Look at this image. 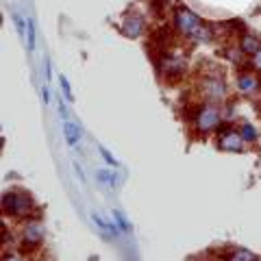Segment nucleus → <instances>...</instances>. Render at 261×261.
I'll return each mask as SVG.
<instances>
[{
	"instance_id": "obj_6",
	"label": "nucleus",
	"mask_w": 261,
	"mask_h": 261,
	"mask_svg": "<svg viewBox=\"0 0 261 261\" xmlns=\"http://www.w3.org/2000/svg\"><path fill=\"white\" fill-rule=\"evenodd\" d=\"M144 27H146V22H144L142 15H137V13H128L120 24V29L126 37H140L144 33Z\"/></svg>"
},
{
	"instance_id": "obj_23",
	"label": "nucleus",
	"mask_w": 261,
	"mask_h": 261,
	"mask_svg": "<svg viewBox=\"0 0 261 261\" xmlns=\"http://www.w3.org/2000/svg\"><path fill=\"white\" fill-rule=\"evenodd\" d=\"M7 261H22V259H18V257H9V259H7Z\"/></svg>"
},
{
	"instance_id": "obj_21",
	"label": "nucleus",
	"mask_w": 261,
	"mask_h": 261,
	"mask_svg": "<svg viewBox=\"0 0 261 261\" xmlns=\"http://www.w3.org/2000/svg\"><path fill=\"white\" fill-rule=\"evenodd\" d=\"M42 100L44 102L50 100V92H48V87H42Z\"/></svg>"
},
{
	"instance_id": "obj_19",
	"label": "nucleus",
	"mask_w": 261,
	"mask_h": 261,
	"mask_svg": "<svg viewBox=\"0 0 261 261\" xmlns=\"http://www.w3.org/2000/svg\"><path fill=\"white\" fill-rule=\"evenodd\" d=\"M250 65H252L255 70H259V72H261V50L250 57Z\"/></svg>"
},
{
	"instance_id": "obj_12",
	"label": "nucleus",
	"mask_w": 261,
	"mask_h": 261,
	"mask_svg": "<svg viewBox=\"0 0 261 261\" xmlns=\"http://www.w3.org/2000/svg\"><path fill=\"white\" fill-rule=\"evenodd\" d=\"M27 48L35 50V24H33V18H27Z\"/></svg>"
},
{
	"instance_id": "obj_7",
	"label": "nucleus",
	"mask_w": 261,
	"mask_h": 261,
	"mask_svg": "<svg viewBox=\"0 0 261 261\" xmlns=\"http://www.w3.org/2000/svg\"><path fill=\"white\" fill-rule=\"evenodd\" d=\"M218 144H220V148H224V150H242L244 140H242L240 130L235 133V130H231V128H222V130H220Z\"/></svg>"
},
{
	"instance_id": "obj_1",
	"label": "nucleus",
	"mask_w": 261,
	"mask_h": 261,
	"mask_svg": "<svg viewBox=\"0 0 261 261\" xmlns=\"http://www.w3.org/2000/svg\"><path fill=\"white\" fill-rule=\"evenodd\" d=\"M220 122H222V113H220V109L214 102L202 105V107L196 111V118H194V124H196L198 133H211V130H216L220 126Z\"/></svg>"
},
{
	"instance_id": "obj_5",
	"label": "nucleus",
	"mask_w": 261,
	"mask_h": 261,
	"mask_svg": "<svg viewBox=\"0 0 261 261\" xmlns=\"http://www.w3.org/2000/svg\"><path fill=\"white\" fill-rule=\"evenodd\" d=\"M159 68H161L163 76L170 79V81H174V79H178L185 72V59H183V57H176V55H166V57H161Z\"/></svg>"
},
{
	"instance_id": "obj_2",
	"label": "nucleus",
	"mask_w": 261,
	"mask_h": 261,
	"mask_svg": "<svg viewBox=\"0 0 261 261\" xmlns=\"http://www.w3.org/2000/svg\"><path fill=\"white\" fill-rule=\"evenodd\" d=\"M174 27H176V31L181 33V35L192 37L194 33L202 27V22H200V18L192 9H187V7H176V11H174Z\"/></svg>"
},
{
	"instance_id": "obj_8",
	"label": "nucleus",
	"mask_w": 261,
	"mask_h": 261,
	"mask_svg": "<svg viewBox=\"0 0 261 261\" xmlns=\"http://www.w3.org/2000/svg\"><path fill=\"white\" fill-rule=\"evenodd\" d=\"M238 87L244 94H252L259 89V79L255 74H250V72H244V74L238 76Z\"/></svg>"
},
{
	"instance_id": "obj_18",
	"label": "nucleus",
	"mask_w": 261,
	"mask_h": 261,
	"mask_svg": "<svg viewBox=\"0 0 261 261\" xmlns=\"http://www.w3.org/2000/svg\"><path fill=\"white\" fill-rule=\"evenodd\" d=\"M113 216H116V220H118V224H120V228H122V231H124V233H128V231H130V224L126 222V218L122 216L120 211H116V214H113Z\"/></svg>"
},
{
	"instance_id": "obj_13",
	"label": "nucleus",
	"mask_w": 261,
	"mask_h": 261,
	"mask_svg": "<svg viewBox=\"0 0 261 261\" xmlns=\"http://www.w3.org/2000/svg\"><path fill=\"white\" fill-rule=\"evenodd\" d=\"M228 261H257V255H252L248 250H233L228 255Z\"/></svg>"
},
{
	"instance_id": "obj_22",
	"label": "nucleus",
	"mask_w": 261,
	"mask_h": 261,
	"mask_svg": "<svg viewBox=\"0 0 261 261\" xmlns=\"http://www.w3.org/2000/svg\"><path fill=\"white\" fill-rule=\"evenodd\" d=\"M59 113H61V118L63 120H68V111H65V105L59 100Z\"/></svg>"
},
{
	"instance_id": "obj_20",
	"label": "nucleus",
	"mask_w": 261,
	"mask_h": 261,
	"mask_svg": "<svg viewBox=\"0 0 261 261\" xmlns=\"http://www.w3.org/2000/svg\"><path fill=\"white\" fill-rule=\"evenodd\" d=\"M100 154H102V157H105V161H107V163H109V166H118V161H116V159H113V157H111V154H109V150H107V148H100Z\"/></svg>"
},
{
	"instance_id": "obj_15",
	"label": "nucleus",
	"mask_w": 261,
	"mask_h": 261,
	"mask_svg": "<svg viewBox=\"0 0 261 261\" xmlns=\"http://www.w3.org/2000/svg\"><path fill=\"white\" fill-rule=\"evenodd\" d=\"M240 135H242L244 142H255L257 140V128L252 126V124H244L240 128Z\"/></svg>"
},
{
	"instance_id": "obj_14",
	"label": "nucleus",
	"mask_w": 261,
	"mask_h": 261,
	"mask_svg": "<svg viewBox=\"0 0 261 261\" xmlns=\"http://www.w3.org/2000/svg\"><path fill=\"white\" fill-rule=\"evenodd\" d=\"M190 39H194V42H200V44L211 42V31H209V27H200Z\"/></svg>"
},
{
	"instance_id": "obj_4",
	"label": "nucleus",
	"mask_w": 261,
	"mask_h": 261,
	"mask_svg": "<svg viewBox=\"0 0 261 261\" xmlns=\"http://www.w3.org/2000/svg\"><path fill=\"white\" fill-rule=\"evenodd\" d=\"M29 207H31V200H29V196H24V194L9 192L3 196V209L11 216H24L29 211Z\"/></svg>"
},
{
	"instance_id": "obj_16",
	"label": "nucleus",
	"mask_w": 261,
	"mask_h": 261,
	"mask_svg": "<svg viewBox=\"0 0 261 261\" xmlns=\"http://www.w3.org/2000/svg\"><path fill=\"white\" fill-rule=\"evenodd\" d=\"M59 83H61V89H63L65 100L72 102V100H74V96H72V87H70V83H68V79H65V76H59Z\"/></svg>"
},
{
	"instance_id": "obj_11",
	"label": "nucleus",
	"mask_w": 261,
	"mask_h": 261,
	"mask_svg": "<svg viewBox=\"0 0 261 261\" xmlns=\"http://www.w3.org/2000/svg\"><path fill=\"white\" fill-rule=\"evenodd\" d=\"M42 235H44L42 226L31 224V226H27V231H24V240H27V242H33V244H37V242H42Z\"/></svg>"
},
{
	"instance_id": "obj_3",
	"label": "nucleus",
	"mask_w": 261,
	"mask_h": 261,
	"mask_svg": "<svg viewBox=\"0 0 261 261\" xmlns=\"http://www.w3.org/2000/svg\"><path fill=\"white\" fill-rule=\"evenodd\" d=\"M200 92L209 102H220L226 98V83L220 76H209L200 83Z\"/></svg>"
},
{
	"instance_id": "obj_17",
	"label": "nucleus",
	"mask_w": 261,
	"mask_h": 261,
	"mask_svg": "<svg viewBox=\"0 0 261 261\" xmlns=\"http://www.w3.org/2000/svg\"><path fill=\"white\" fill-rule=\"evenodd\" d=\"M98 178L105 181V185H109V187L116 185V176H113L111 172H107V170H98Z\"/></svg>"
},
{
	"instance_id": "obj_10",
	"label": "nucleus",
	"mask_w": 261,
	"mask_h": 261,
	"mask_svg": "<svg viewBox=\"0 0 261 261\" xmlns=\"http://www.w3.org/2000/svg\"><path fill=\"white\" fill-rule=\"evenodd\" d=\"M240 50L252 57L255 53H259V50H261V42H259V39H257L255 35H244V37L240 39Z\"/></svg>"
},
{
	"instance_id": "obj_9",
	"label": "nucleus",
	"mask_w": 261,
	"mask_h": 261,
	"mask_svg": "<svg viewBox=\"0 0 261 261\" xmlns=\"http://www.w3.org/2000/svg\"><path fill=\"white\" fill-rule=\"evenodd\" d=\"M63 135H65L68 146H76L81 142V128L70 120H63Z\"/></svg>"
}]
</instances>
